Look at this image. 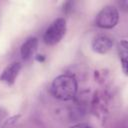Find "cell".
<instances>
[{
  "label": "cell",
  "mask_w": 128,
  "mask_h": 128,
  "mask_svg": "<svg viewBox=\"0 0 128 128\" xmlns=\"http://www.w3.org/2000/svg\"><path fill=\"white\" fill-rule=\"evenodd\" d=\"M66 33V21L64 18H57L45 30L43 40L47 45L59 43Z\"/></svg>",
  "instance_id": "obj_2"
},
{
  "label": "cell",
  "mask_w": 128,
  "mask_h": 128,
  "mask_svg": "<svg viewBox=\"0 0 128 128\" xmlns=\"http://www.w3.org/2000/svg\"><path fill=\"white\" fill-rule=\"evenodd\" d=\"M37 47H38V39L36 37H30V38H28L22 44L21 49H20V53H21L22 58L24 60L30 59L34 55V53L36 52Z\"/></svg>",
  "instance_id": "obj_6"
},
{
  "label": "cell",
  "mask_w": 128,
  "mask_h": 128,
  "mask_svg": "<svg viewBox=\"0 0 128 128\" xmlns=\"http://www.w3.org/2000/svg\"><path fill=\"white\" fill-rule=\"evenodd\" d=\"M21 68H22V65H21L20 62L11 63L10 65H8L3 70V72H2V74L0 76V80L2 82H4V83L8 84V85H12L15 82V80H16V78H17V76H18V74H19V72L21 70Z\"/></svg>",
  "instance_id": "obj_5"
},
{
  "label": "cell",
  "mask_w": 128,
  "mask_h": 128,
  "mask_svg": "<svg viewBox=\"0 0 128 128\" xmlns=\"http://www.w3.org/2000/svg\"><path fill=\"white\" fill-rule=\"evenodd\" d=\"M70 128H93V127L87 123H79V124H75L71 126Z\"/></svg>",
  "instance_id": "obj_8"
},
{
  "label": "cell",
  "mask_w": 128,
  "mask_h": 128,
  "mask_svg": "<svg viewBox=\"0 0 128 128\" xmlns=\"http://www.w3.org/2000/svg\"><path fill=\"white\" fill-rule=\"evenodd\" d=\"M127 47L128 45H127L126 40L120 41L118 45V52H119V56H120V60L122 64V69L125 74H127Z\"/></svg>",
  "instance_id": "obj_7"
},
{
  "label": "cell",
  "mask_w": 128,
  "mask_h": 128,
  "mask_svg": "<svg viewBox=\"0 0 128 128\" xmlns=\"http://www.w3.org/2000/svg\"><path fill=\"white\" fill-rule=\"evenodd\" d=\"M92 50L99 54L107 53L113 46V40L107 35H98L92 40Z\"/></svg>",
  "instance_id": "obj_4"
},
{
  "label": "cell",
  "mask_w": 128,
  "mask_h": 128,
  "mask_svg": "<svg viewBox=\"0 0 128 128\" xmlns=\"http://www.w3.org/2000/svg\"><path fill=\"white\" fill-rule=\"evenodd\" d=\"M119 21V12L116 7L108 5L103 7L97 15L96 25L103 29H111Z\"/></svg>",
  "instance_id": "obj_3"
},
{
  "label": "cell",
  "mask_w": 128,
  "mask_h": 128,
  "mask_svg": "<svg viewBox=\"0 0 128 128\" xmlns=\"http://www.w3.org/2000/svg\"><path fill=\"white\" fill-rule=\"evenodd\" d=\"M78 84L74 76L69 74H62L56 77L51 85L52 95L62 101H68L74 98L77 93Z\"/></svg>",
  "instance_id": "obj_1"
}]
</instances>
